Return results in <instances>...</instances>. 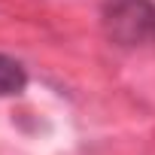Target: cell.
Here are the masks:
<instances>
[{"label": "cell", "mask_w": 155, "mask_h": 155, "mask_svg": "<svg viewBox=\"0 0 155 155\" xmlns=\"http://www.w3.org/2000/svg\"><path fill=\"white\" fill-rule=\"evenodd\" d=\"M101 28L119 49H155V0H104Z\"/></svg>", "instance_id": "cell-1"}, {"label": "cell", "mask_w": 155, "mask_h": 155, "mask_svg": "<svg viewBox=\"0 0 155 155\" xmlns=\"http://www.w3.org/2000/svg\"><path fill=\"white\" fill-rule=\"evenodd\" d=\"M28 88V70L18 58L0 52V97H18Z\"/></svg>", "instance_id": "cell-2"}]
</instances>
